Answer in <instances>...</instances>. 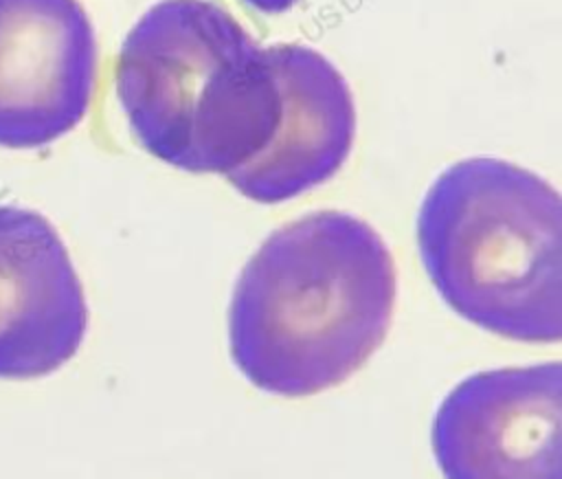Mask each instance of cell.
<instances>
[{"label": "cell", "mask_w": 562, "mask_h": 479, "mask_svg": "<svg viewBox=\"0 0 562 479\" xmlns=\"http://www.w3.org/2000/svg\"><path fill=\"white\" fill-rule=\"evenodd\" d=\"M97 40L77 0H0V147L48 145L86 116Z\"/></svg>", "instance_id": "cell-5"}, {"label": "cell", "mask_w": 562, "mask_h": 479, "mask_svg": "<svg viewBox=\"0 0 562 479\" xmlns=\"http://www.w3.org/2000/svg\"><path fill=\"white\" fill-rule=\"evenodd\" d=\"M417 246L465 321L512 341H560L562 204L538 174L501 158L450 165L424 196Z\"/></svg>", "instance_id": "cell-3"}, {"label": "cell", "mask_w": 562, "mask_h": 479, "mask_svg": "<svg viewBox=\"0 0 562 479\" xmlns=\"http://www.w3.org/2000/svg\"><path fill=\"white\" fill-rule=\"evenodd\" d=\"M86 330L83 286L55 226L31 209L0 204V378L57 371Z\"/></svg>", "instance_id": "cell-6"}, {"label": "cell", "mask_w": 562, "mask_h": 479, "mask_svg": "<svg viewBox=\"0 0 562 479\" xmlns=\"http://www.w3.org/2000/svg\"><path fill=\"white\" fill-rule=\"evenodd\" d=\"M393 305L395 264L384 239L351 213H307L277 229L239 272L231 356L266 393L312 396L367 363Z\"/></svg>", "instance_id": "cell-1"}, {"label": "cell", "mask_w": 562, "mask_h": 479, "mask_svg": "<svg viewBox=\"0 0 562 479\" xmlns=\"http://www.w3.org/2000/svg\"><path fill=\"white\" fill-rule=\"evenodd\" d=\"M244 2H248L250 7H255L259 11H266V13H281L299 0H244Z\"/></svg>", "instance_id": "cell-8"}, {"label": "cell", "mask_w": 562, "mask_h": 479, "mask_svg": "<svg viewBox=\"0 0 562 479\" xmlns=\"http://www.w3.org/2000/svg\"><path fill=\"white\" fill-rule=\"evenodd\" d=\"M281 90V116L261 154L224 178L248 200L277 204L327 182L356 136L351 90L338 68L303 44L266 48Z\"/></svg>", "instance_id": "cell-7"}, {"label": "cell", "mask_w": 562, "mask_h": 479, "mask_svg": "<svg viewBox=\"0 0 562 479\" xmlns=\"http://www.w3.org/2000/svg\"><path fill=\"white\" fill-rule=\"evenodd\" d=\"M562 367H503L461 380L439 404L432 453L446 479H562Z\"/></svg>", "instance_id": "cell-4"}, {"label": "cell", "mask_w": 562, "mask_h": 479, "mask_svg": "<svg viewBox=\"0 0 562 479\" xmlns=\"http://www.w3.org/2000/svg\"><path fill=\"white\" fill-rule=\"evenodd\" d=\"M116 97L138 145L191 174H231L266 149L281 90L266 48L220 4L160 0L127 33Z\"/></svg>", "instance_id": "cell-2"}]
</instances>
